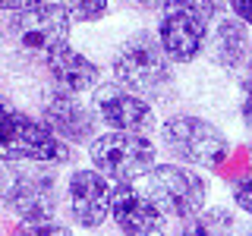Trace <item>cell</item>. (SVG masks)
I'll return each mask as SVG.
<instances>
[{"label":"cell","instance_id":"obj_7","mask_svg":"<svg viewBox=\"0 0 252 236\" xmlns=\"http://www.w3.org/2000/svg\"><path fill=\"white\" fill-rule=\"evenodd\" d=\"M69 22H73V16H69L66 6L47 0L41 6H32L26 13H16V19L10 26V35L26 54H32V57H38V60H47L54 51L66 47Z\"/></svg>","mask_w":252,"mask_h":236},{"label":"cell","instance_id":"obj_10","mask_svg":"<svg viewBox=\"0 0 252 236\" xmlns=\"http://www.w3.org/2000/svg\"><path fill=\"white\" fill-rule=\"evenodd\" d=\"M66 199L76 224L85 230H94L110 217L114 189H110V179H104L98 170H76L66 183Z\"/></svg>","mask_w":252,"mask_h":236},{"label":"cell","instance_id":"obj_12","mask_svg":"<svg viewBox=\"0 0 252 236\" xmlns=\"http://www.w3.org/2000/svg\"><path fill=\"white\" fill-rule=\"evenodd\" d=\"M41 123L54 136L66 139V142H94V117L92 110L69 91H51L44 98L41 107Z\"/></svg>","mask_w":252,"mask_h":236},{"label":"cell","instance_id":"obj_9","mask_svg":"<svg viewBox=\"0 0 252 236\" xmlns=\"http://www.w3.org/2000/svg\"><path fill=\"white\" fill-rule=\"evenodd\" d=\"M94 110H98L101 123L110 126V132H139V136H148L158 126L152 104L142 101L139 94L120 88V85L98 88V94H94Z\"/></svg>","mask_w":252,"mask_h":236},{"label":"cell","instance_id":"obj_22","mask_svg":"<svg viewBox=\"0 0 252 236\" xmlns=\"http://www.w3.org/2000/svg\"><path fill=\"white\" fill-rule=\"evenodd\" d=\"M180 236H215V233H211V227L205 224L202 217H195V220H189V224H186V230L180 233Z\"/></svg>","mask_w":252,"mask_h":236},{"label":"cell","instance_id":"obj_13","mask_svg":"<svg viewBox=\"0 0 252 236\" xmlns=\"http://www.w3.org/2000/svg\"><path fill=\"white\" fill-rule=\"evenodd\" d=\"M44 66H47V73H51L54 82L69 94H82V91L94 88V85H98V76H101V69L94 66L89 57H82L79 51H73L69 44L60 47V51H54L51 57L44 60Z\"/></svg>","mask_w":252,"mask_h":236},{"label":"cell","instance_id":"obj_11","mask_svg":"<svg viewBox=\"0 0 252 236\" xmlns=\"http://www.w3.org/2000/svg\"><path fill=\"white\" fill-rule=\"evenodd\" d=\"M120 236H167V220L164 214L148 202L145 192L132 186H117L114 189V205H110Z\"/></svg>","mask_w":252,"mask_h":236},{"label":"cell","instance_id":"obj_16","mask_svg":"<svg viewBox=\"0 0 252 236\" xmlns=\"http://www.w3.org/2000/svg\"><path fill=\"white\" fill-rule=\"evenodd\" d=\"M63 6L69 10L73 19H82V22H94L107 13V0H66Z\"/></svg>","mask_w":252,"mask_h":236},{"label":"cell","instance_id":"obj_6","mask_svg":"<svg viewBox=\"0 0 252 236\" xmlns=\"http://www.w3.org/2000/svg\"><path fill=\"white\" fill-rule=\"evenodd\" d=\"M114 82L132 94H152L170 82V60L161 51V41L152 35L129 38L114 57Z\"/></svg>","mask_w":252,"mask_h":236},{"label":"cell","instance_id":"obj_25","mask_svg":"<svg viewBox=\"0 0 252 236\" xmlns=\"http://www.w3.org/2000/svg\"><path fill=\"white\" fill-rule=\"evenodd\" d=\"M249 236H252V230H249Z\"/></svg>","mask_w":252,"mask_h":236},{"label":"cell","instance_id":"obj_17","mask_svg":"<svg viewBox=\"0 0 252 236\" xmlns=\"http://www.w3.org/2000/svg\"><path fill=\"white\" fill-rule=\"evenodd\" d=\"M233 202H236V208H243L246 214H252V177L240 179V183L233 186Z\"/></svg>","mask_w":252,"mask_h":236},{"label":"cell","instance_id":"obj_5","mask_svg":"<svg viewBox=\"0 0 252 236\" xmlns=\"http://www.w3.org/2000/svg\"><path fill=\"white\" fill-rule=\"evenodd\" d=\"M161 142L164 148L183 164L192 167H218L230 154V142L215 123L202 117H173L161 126Z\"/></svg>","mask_w":252,"mask_h":236},{"label":"cell","instance_id":"obj_18","mask_svg":"<svg viewBox=\"0 0 252 236\" xmlns=\"http://www.w3.org/2000/svg\"><path fill=\"white\" fill-rule=\"evenodd\" d=\"M189 6H195L205 19H215V16H220L227 10V0H186Z\"/></svg>","mask_w":252,"mask_h":236},{"label":"cell","instance_id":"obj_2","mask_svg":"<svg viewBox=\"0 0 252 236\" xmlns=\"http://www.w3.org/2000/svg\"><path fill=\"white\" fill-rule=\"evenodd\" d=\"M0 202L22 220L57 217V177L41 164H3L0 167Z\"/></svg>","mask_w":252,"mask_h":236},{"label":"cell","instance_id":"obj_14","mask_svg":"<svg viewBox=\"0 0 252 236\" xmlns=\"http://www.w3.org/2000/svg\"><path fill=\"white\" fill-rule=\"evenodd\" d=\"M249 26L243 19H220L211 38V54L224 69H236L243 66V60L249 57Z\"/></svg>","mask_w":252,"mask_h":236},{"label":"cell","instance_id":"obj_1","mask_svg":"<svg viewBox=\"0 0 252 236\" xmlns=\"http://www.w3.org/2000/svg\"><path fill=\"white\" fill-rule=\"evenodd\" d=\"M94 170L117 186L145 179L158 164V145L139 132H104L89 148Z\"/></svg>","mask_w":252,"mask_h":236},{"label":"cell","instance_id":"obj_3","mask_svg":"<svg viewBox=\"0 0 252 236\" xmlns=\"http://www.w3.org/2000/svg\"><path fill=\"white\" fill-rule=\"evenodd\" d=\"M69 148L41 120L6 110L0 117V164H66Z\"/></svg>","mask_w":252,"mask_h":236},{"label":"cell","instance_id":"obj_24","mask_svg":"<svg viewBox=\"0 0 252 236\" xmlns=\"http://www.w3.org/2000/svg\"><path fill=\"white\" fill-rule=\"evenodd\" d=\"M6 110H10V107H6V104H3V98H0V117H3Z\"/></svg>","mask_w":252,"mask_h":236},{"label":"cell","instance_id":"obj_20","mask_svg":"<svg viewBox=\"0 0 252 236\" xmlns=\"http://www.w3.org/2000/svg\"><path fill=\"white\" fill-rule=\"evenodd\" d=\"M236 19H243L246 26H252V0H227Z\"/></svg>","mask_w":252,"mask_h":236},{"label":"cell","instance_id":"obj_8","mask_svg":"<svg viewBox=\"0 0 252 236\" xmlns=\"http://www.w3.org/2000/svg\"><path fill=\"white\" fill-rule=\"evenodd\" d=\"M158 41H161V51L167 54V60L189 63L199 57L208 41V19L186 0H167L161 6Z\"/></svg>","mask_w":252,"mask_h":236},{"label":"cell","instance_id":"obj_15","mask_svg":"<svg viewBox=\"0 0 252 236\" xmlns=\"http://www.w3.org/2000/svg\"><path fill=\"white\" fill-rule=\"evenodd\" d=\"M13 236H73L66 224H60L57 217L51 220H19L13 227Z\"/></svg>","mask_w":252,"mask_h":236},{"label":"cell","instance_id":"obj_4","mask_svg":"<svg viewBox=\"0 0 252 236\" xmlns=\"http://www.w3.org/2000/svg\"><path fill=\"white\" fill-rule=\"evenodd\" d=\"M148 202L173 220H195L205 208L208 186L195 170H186L180 164H155V170L145 177Z\"/></svg>","mask_w":252,"mask_h":236},{"label":"cell","instance_id":"obj_21","mask_svg":"<svg viewBox=\"0 0 252 236\" xmlns=\"http://www.w3.org/2000/svg\"><path fill=\"white\" fill-rule=\"evenodd\" d=\"M240 110H243V120H246V126L252 129V79L243 82V104H240Z\"/></svg>","mask_w":252,"mask_h":236},{"label":"cell","instance_id":"obj_19","mask_svg":"<svg viewBox=\"0 0 252 236\" xmlns=\"http://www.w3.org/2000/svg\"><path fill=\"white\" fill-rule=\"evenodd\" d=\"M41 3H47V0H0V10H6V13H26V10L41 6Z\"/></svg>","mask_w":252,"mask_h":236},{"label":"cell","instance_id":"obj_23","mask_svg":"<svg viewBox=\"0 0 252 236\" xmlns=\"http://www.w3.org/2000/svg\"><path fill=\"white\" fill-rule=\"evenodd\" d=\"M139 6H148V10H155V6H164L167 0H136Z\"/></svg>","mask_w":252,"mask_h":236}]
</instances>
